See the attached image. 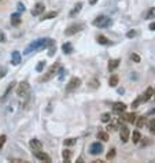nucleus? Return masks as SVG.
<instances>
[{"instance_id": "obj_18", "label": "nucleus", "mask_w": 155, "mask_h": 163, "mask_svg": "<svg viewBox=\"0 0 155 163\" xmlns=\"http://www.w3.org/2000/svg\"><path fill=\"white\" fill-rule=\"evenodd\" d=\"M108 85L111 86V88H115L117 85H118V75L117 74H113L110 78H108Z\"/></svg>"}, {"instance_id": "obj_29", "label": "nucleus", "mask_w": 155, "mask_h": 163, "mask_svg": "<svg viewBox=\"0 0 155 163\" xmlns=\"http://www.w3.org/2000/svg\"><path fill=\"white\" fill-rule=\"evenodd\" d=\"M146 123H147L146 117H141V118H139V121H137V128H143Z\"/></svg>"}, {"instance_id": "obj_7", "label": "nucleus", "mask_w": 155, "mask_h": 163, "mask_svg": "<svg viewBox=\"0 0 155 163\" xmlns=\"http://www.w3.org/2000/svg\"><path fill=\"white\" fill-rule=\"evenodd\" d=\"M129 136H131V130H129L128 126H121V129H119V137H121L122 142H128Z\"/></svg>"}, {"instance_id": "obj_9", "label": "nucleus", "mask_w": 155, "mask_h": 163, "mask_svg": "<svg viewBox=\"0 0 155 163\" xmlns=\"http://www.w3.org/2000/svg\"><path fill=\"white\" fill-rule=\"evenodd\" d=\"M44 10H45L44 3H37L36 6H34V8L32 10V15L33 17H39V15L44 14Z\"/></svg>"}, {"instance_id": "obj_25", "label": "nucleus", "mask_w": 155, "mask_h": 163, "mask_svg": "<svg viewBox=\"0 0 155 163\" xmlns=\"http://www.w3.org/2000/svg\"><path fill=\"white\" fill-rule=\"evenodd\" d=\"M132 140H133V142L134 144H139V141L141 140V136H140V133L139 132H133V134H132Z\"/></svg>"}, {"instance_id": "obj_42", "label": "nucleus", "mask_w": 155, "mask_h": 163, "mask_svg": "<svg viewBox=\"0 0 155 163\" xmlns=\"http://www.w3.org/2000/svg\"><path fill=\"white\" fill-rule=\"evenodd\" d=\"M132 59H133L134 62H140V58H139V55H136V53H133V55H132Z\"/></svg>"}, {"instance_id": "obj_8", "label": "nucleus", "mask_w": 155, "mask_h": 163, "mask_svg": "<svg viewBox=\"0 0 155 163\" xmlns=\"http://www.w3.org/2000/svg\"><path fill=\"white\" fill-rule=\"evenodd\" d=\"M57 69H58V65H52V66L50 67V70H48L47 74H45L44 77L40 78V81L43 82V81H48V80H51V78H52V77L55 75V73H57Z\"/></svg>"}, {"instance_id": "obj_21", "label": "nucleus", "mask_w": 155, "mask_h": 163, "mask_svg": "<svg viewBox=\"0 0 155 163\" xmlns=\"http://www.w3.org/2000/svg\"><path fill=\"white\" fill-rule=\"evenodd\" d=\"M96 137H98V140H102V141H108V133L107 132H99V133L96 134Z\"/></svg>"}, {"instance_id": "obj_38", "label": "nucleus", "mask_w": 155, "mask_h": 163, "mask_svg": "<svg viewBox=\"0 0 155 163\" xmlns=\"http://www.w3.org/2000/svg\"><path fill=\"white\" fill-rule=\"evenodd\" d=\"M7 74V69L6 67H0V78H3Z\"/></svg>"}, {"instance_id": "obj_22", "label": "nucleus", "mask_w": 155, "mask_h": 163, "mask_svg": "<svg viewBox=\"0 0 155 163\" xmlns=\"http://www.w3.org/2000/svg\"><path fill=\"white\" fill-rule=\"evenodd\" d=\"M58 15L57 11H51V12H47V14H43L41 15V19L45 21V19H51V18H55Z\"/></svg>"}, {"instance_id": "obj_32", "label": "nucleus", "mask_w": 155, "mask_h": 163, "mask_svg": "<svg viewBox=\"0 0 155 163\" xmlns=\"http://www.w3.org/2000/svg\"><path fill=\"white\" fill-rule=\"evenodd\" d=\"M44 67H45V62H39V65L36 66V71L37 73H41L44 70Z\"/></svg>"}, {"instance_id": "obj_39", "label": "nucleus", "mask_w": 155, "mask_h": 163, "mask_svg": "<svg viewBox=\"0 0 155 163\" xmlns=\"http://www.w3.org/2000/svg\"><path fill=\"white\" fill-rule=\"evenodd\" d=\"M140 103H141V97H139V99H136V100H134L133 103H132V107H133V108H136V107L139 106Z\"/></svg>"}, {"instance_id": "obj_28", "label": "nucleus", "mask_w": 155, "mask_h": 163, "mask_svg": "<svg viewBox=\"0 0 155 163\" xmlns=\"http://www.w3.org/2000/svg\"><path fill=\"white\" fill-rule=\"evenodd\" d=\"M100 119H102V122H105V123H107V122H110L111 115H110V114H108V113H105V114H102Z\"/></svg>"}, {"instance_id": "obj_47", "label": "nucleus", "mask_w": 155, "mask_h": 163, "mask_svg": "<svg viewBox=\"0 0 155 163\" xmlns=\"http://www.w3.org/2000/svg\"><path fill=\"white\" fill-rule=\"evenodd\" d=\"M0 2H2V0H0Z\"/></svg>"}, {"instance_id": "obj_27", "label": "nucleus", "mask_w": 155, "mask_h": 163, "mask_svg": "<svg viewBox=\"0 0 155 163\" xmlns=\"http://www.w3.org/2000/svg\"><path fill=\"white\" fill-rule=\"evenodd\" d=\"M154 17H155V7H152V8H150L148 12L146 14V19H152Z\"/></svg>"}, {"instance_id": "obj_19", "label": "nucleus", "mask_w": 155, "mask_h": 163, "mask_svg": "<svg viewBox=\"0 0 155 163\" xmlns=\"http://www.w3.org/2000/svg\"><path fill=\"white\" fill-rule=\"evenodd\" d=\"M96 40H98V43H99L100 45H108V44H110V40H108L107 37H106V36L99 34V36H98V39H96Z\"/></svg>"}, {"instance_id": "obj_31", "label": "nucleus", "mask_w": 155, "mask_h": 163, "mask_svg": "<svg viewBox=\"0 0 155 163\" xmlns=\"http://www.w3.org/2000/svg\"><path fill=\"white\" fill-rule=\"evenodd\" d=\"M62 156H63V159L65 160H69L70 159V156H72V152L69 151V149H65V151L62 152Z\"/></svg>"}, {"instance_id": "obj_46", "label": "nucleus", "mask_w": 155, "mask_h": 163, "mask_svg": "<svg viewBox=\"0 0 155 163\" xmlns=\"http://www.w3.org/2000/svg\"><path fill=\"white\" fill-rule=\"evenodd\" d=\"M154 93H155V89H154Z\"/></svg>"}, {"instance_id": "obj_40", "label": "nucleus", "mask_w": 155, "mask_h": 163, "mask_svg": "<svg viewBox=\"0 0 155 163\" xmlns=\"http://www.w3.org/2000/svg\"><path fill=\"white\" fill-rule=\"evenodd\" d=\"M17 7H18V11H19V12H21V11L24 12V11H25V6H24V4L21 3V2H19V3L17 4Z\"/></svg>"}, {"instance_id": "obj_23", "label": "nucleus", "mask_w": 155, "mask_h": 163, "mask_svg": "<svg viewBox=\"0 0 155 163\" xmlns=\"http://www.w3.org/2000/svg\"><path fill=\"white\" fill-rule=\"evenodd\" d=\"M99 85H100V82H99V80H96V78H93V80H91L89 82H88V86H89L91 89H98Z\"/></svg>"}, {"instance_id": "obj_16", "label": "nucleus", "mask_w": 155, "mask_h": 163, "mask_svg": "<svg viewBox=\"0 0 155 163\" xmlns=\"http://www.w3.org/2000/svg\"><path fill=\"white\" fill-rule=\"evenodd\" d=\"M119 63H121V60H119V59H111L110 62H108V70L114 71L119 66Z\"/></svg>"}, {"instance_id": "obj_1", "label": "nucleus", "mask_w": 155, "mask_h": 163, "mask_svg": "<svg viewBox=\"0 0 155 163\" xmlns=\"http://www.w3.org/2000/svg\"><path fill=\"white\" fill-rule=\"evenodd\" d=\"M54 44V40L52 39H39L36 41H33L32 44L27 45V48L25 50V55L30 53L32 51H37V50H44V48H48L50 45Z\"/></svg>"}, {"instance_id": "obj_5", "label": "nucleus", "mask_w": 155, "mask_h": 163, "mask_svg": "<svg viewBox=\"0 0 155 163\" xmlns=\"http://www.w3.org/2000/svg\"><path fill=\"white\" fill-rule=\"evenodd\" d=\"M81 29H82V26H81V25L73 24V25H70V26L66 27V30H65V36H73V34H77V33L80 32Z\"/></svg>"}, {"instance_id": "obj_24", "label": "nucleus", "mask_w": 155, "mask_h": 163, "mask_svg": "<svg viewBox=\"0 0 155 163\" xmlns=\"http://www.w3.org/2000/svg\"><path fill=\"white\" fill-rule=\"evenodd\" d=\"M14 86H15V81H12V82L8 85V88L6 89V92H4V95H3V100H4V99H7V96H8V95H10V92H11L12 89H14Z\"/></svg>"}, {"instance_id": "obj_20", "label": "nucleus", "mask_w": 155, "mask_h": 163, "mask_svg": "<svg viewBox=\"0 0 155 163\" xmlns=\"http://www.w3.org/2000/svg\"><path fill=\"white\" fill-rule=\"evenodd\" d=\"M62 51L65 53H72L73 52V45H72V43H65V44L62 45Z\"/></svg>"}, {"instance_id": "obj_12", "label": "nucleus", "mask_w": 155, "mask_h": 163, "mask_svg": "<svg viewBox=\"0 0 155 163\" xmlns=\"http://www.w3.org/2000/svg\"><path fill=\"white\" fill-rule=\"evenodd\" d=\"M113 110L115 113H124L126 110V104L122 103V101H117V103L113 104Z\"/></svg>"}, {"instance_id": "obj_30", "label": "nucleus", "mask_w": 155, "mask_h": 163, "mask_svg": "<svg viewBox=\"0 0 155 163\" xmlns=\"http://www.w3.org/2000/svg\"><path fill=\"white\" fill-rule=\"evenodd\" d=\"M148 129L152 134H155V119H151V121L148 122Z\"/></svg>"}, {"instance_id": "obj_41", "label": "nucleus", "mask_w": 155, "mask_h": 163, "mask_svg": "<svg viewBox=\"0 0 155 163\" xmlns=\"http://www.w3.org/2000/svg\"><path fill=\"white\" fill-rule=\"evenodd\" d=\"M0 41H2V43H6V36H4L3 32H0Z\"/></svg>"}, {"instance_id": "obj_45", "label": "nucleus", "mask_w": 155, "mask_h": 163, "mask_svg": "<svg viewBox=\"0 0 155 163\" xmlns=\"http://www.w3.org/2000/svg\"><path fill=\"white\" fill-rule=\"evenodd\" d=\"M96 3H98V0H89V4H92V6L93 4H96Z\"/></svg>"}, {"instance_id": "obj_4", "label": "nucleus", "mask_w": 155, "mask_h": 163, "mask_svg": "<svg viewBox=\"0 0 155 163\" xmlns=\"http://www.w3.org/2000/svg\"><path fill=\"white\" fill-rule=\"evenodd\" d=\"M80 85H81V78H78V77H73L72 80L69 81L67 85H66V91H67V92H72V91L77 89Z\"/></svg>"}, {"instance_id": "obj_14", "label": "nucleus", "mask_w": 155, "mask_h": 163, "mask_svg": "<svg viewBox=\"0 0 155 163\" xmlns=\"http://www.w3.org/2000/svg\"><path fill=\"white\" fill-rule=\"evenodd\" d=\"M11 63L14 66H18L19 63H21V53H19L18 51L11 52Z\"/></svg>"}, {"instance_id": "obj_36", "label": "nucleus", "mask_w": 155, "mask_h": 163, "mask_svg": "<svg viewBox=\"0 0 155 163\" xmlns=\"http://www.w3.org/2000/svg\"><path fill=\"white\" fill-rule=\"evenodd\" d=\"M136 34H137L136 30H129V32L126 33V37H128V39H133V37H134Z\"/></svg>"}, {"instance_id": "obj_13", "label": "nucleus", "mask_w": 155, "mask_h": 163, "mask_svg": "<svg viewBox=\"0 0 155 163\" xmlns=\"http://www.w3.org/2000/svg\"><path fill=\"white\" fill-rule=\"evenodd\" d=\"M152 96H154V88H151V86H150V88H147V91L144 92V95L141 96V101H143V103H146V101H148L152 97Z\"/></svg>"}, {"instance_id": "obj_34", "label": "nucleus", "mask_w": 155, "mask_h": 163, "mask_svg": "<svg viewBox=\"0 0 155 163\" xmlns=\"http://www.w3.org/2000/svg\"><path fill=\"white\" fill-rule=\"evenodd\" d=\"M76 144V139H67L65 140V145H74Z\"/></svg>"}, {"instance_id": "obj_17", "label": "nucleus", "mask_w": 155, "mask_h": 163, "mask_svg": "<svg viewBox=\"0 0 155 163\" xmlns=\"http://www.w3.org/2000/svg\"><path fill=\"white\" fill-rule=\"evenodd\" d=\"M81 8H82V3H81V2H78V3L74 6V8H73L72 11H70V17H72V18H73V17H76V15H77L78 12L81 11Z\"/></svg>"}, {"instance_id": "obj_44", "label": "nucleus", "mask_w": 155, "mask_h": 163, "mask_svg": "<svg viewBox=\"0 0 155 163\" xmlns=\"http://www.w3.org/2000/svg\"><path fill=\"white\" fill-rule=\"evenodd\" d=\"M150 30H155V22H152V24H150Z\"/></svg>"}, {"instance_id": "obj_3", "label": "nucleus", "mask_w": 155, "mask_h": 163, "mask_svg": "<svg viewBox=\"0 0 155 163\" xmlns=\"http://www.w3.org/2000/svg\"><path fill=\"white\" fill-rule=\"evenodd\" d=\"M29 84L26 82V81H24V82H19L18 88H17V95L19 96V97H24V96L27 95V92H29Z\"/></svg>"}, {"instance_id": "obj_26", "label": "nucleus", "mask_w": 155, "mask_h": 163, "mask_svg": "<svg viewBox=\"0 0 155 163\" xmlns=\"http://www.w3.org/2000/svg\"><path fill=\"white\" fill-rule=\"evenodd\" d=\"M125 119L129 122V123H134L136 122V114H126L125 115Z\"/></svg>"}, {"instance_id": "obj_6", "label": "nucleus", "mask_w": 155, "mask_h": 163, "mask_svg": "<svg viewBox=\"0 0 155 163\" xmlns=\"http://www.w3.org/2000/svg\"><path fill=\"white\" fill-rule=\"evenodd\" d=\"M89 152H91L92 155H99V154H102V152H103V145H102L99 141L92 142V144H91V147H89Z\"/></svg>"}, {"instance_id": "obj_33", "label": "nucleus", "mask_w": 155, "mask_h": 163, "mask_svg": "<svg viewBox=\"0 0 155 163\" xmlns=\"http://www.w3.org/2000/svg\"><path fill=\"white\" fill-rule=\"evenodd\" d=\"M114 158H115V148H111L110 152L107 154V159L111 160V159H114Z\"/></svg>"}, {"instance_id": "obj_10", "label": "nucleus", "mask_w": 155, "mask_h": 163, "mask_svg": "<svg viewBox=\"0 0 155 163\" xmlns=\"http://www.w3.org/2000/svg\"><path fill=\"white\" fill-rule=\"evenodd\" d=\"M33 154H34V156H36L39 160H41V162H48V163L51 162V158L48 156L45 152H43L41 149H39V151H34Z\"/></svg>"}, {"instance_id": "obj_37", "label": "nucleus", "mask_w": 155, "mask_h": 163, "mask_svg": "<svg viewBox=\"0 0 155 163\" xmlns=\"http://www.w3.org/2000/svg\"><path fill=\"white\" fill-rule=\"evenodd\" d=\"M55 51H57V47H55L54 44L52 45H50V52H48V55H50V56H52V55H54V52Z\"/></svg>"}, {"instance_id": "obj_2", "label": "nucleus", "mask_w": 155, "mask_h": 163, "mask_svg": "<svg viewBox=\"0 0 155 163\" xmlns=\"http://www.w3.org/2000/svg\"><path fill=\"white\" fill-rule=\"evenodd\" d=\"M93 26H96V27H108L113 22H111V19L108 17H106V15H99V17H96L95 19H93Z\"/></svg>"}, {"instance_id": "obj_11", "label": "nucleus", "mask_w": 155, "mask_h": 163, "mask_svg": "<svg viewBox=\"0 0 155 163\" xmlns=\"http://www.w3.org/2000/svg\"><path fill=\"white\" fill-rule=\"evenodd\" d=\"M29 145L32 147L33 151H39V149L43 148L41 141H40V140H37V139H32V140H30V141H29Z\"/></svg>"}, {"instance_id": "obj_35", "label": "nucleus", "mask_w": 155, "mask_h": 163, "mask_svg": "<svg viewBox=\"0 0 155 163\" xmlns=\"http://www.w3.org/2000/svg\"><path fill=\"white\" fill-rule=\"evenodd\" d=\"M6 134H2V136H0V149L3 148V145H4V142H6Z\"/></svg>"}, {"instance_id": "obj_43", "label": "nucleus", "mask_w": 155, "mask_h": 163, "mask_svg": "<svg viewBox=\"0 0 155 163\" xmlns=\"http://www.w3.org/2000/svg\"><path fill=\"white\" fill-rule=\"evenodd\" d=\"M107 130H108V132H114V130H115L114 125H108V126H107Z\"/></svg>"}, {"instance_id": "obj_15", "label": "nucleus", "mask_w": 155, "mask_h": 163, "mask_svg": "<svg viewBox=\"0 0 155 163\" xmlns=\"http://www.w3.org/2000/svg\"><path fill=\"white\" fill-rule=\"evenodd\" d=\"M21 15H19V12H15V14L11 15V25L12 26H19V24H21Z\"/></svg>"}]
</instances>
